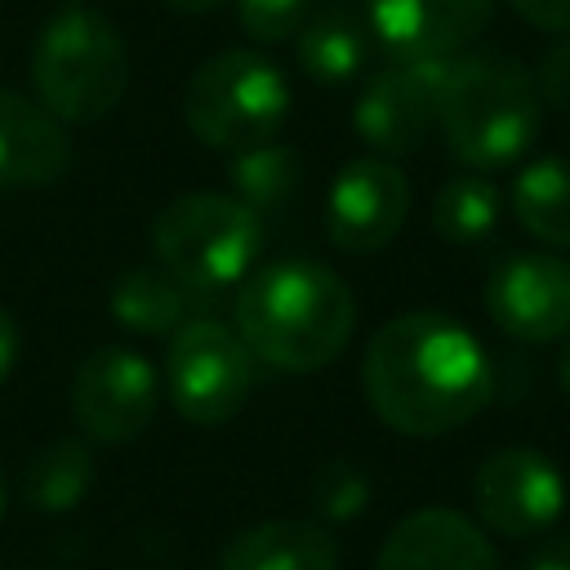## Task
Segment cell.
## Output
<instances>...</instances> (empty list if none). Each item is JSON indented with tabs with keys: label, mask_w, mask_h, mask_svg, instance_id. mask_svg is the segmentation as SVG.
<instances>
[{
	"label": "cell",
	"mask_w": 570,
	"mask_h": 570,
	"mask_svg": "<svg viewBox=\"0 0 570 570\" xmlns=\"http://www.w3.org/2000/svg\"><path fill=\"white\" fill-rule=\"evenodd\" d=\"M361 387L392 432L445 436L485 410L494 374L468 325L445 312H401L374 330Z\"/></svg>",
	"instance_id": "cell-1"
},
{
	"label": "cell",
	"mask_w": 570,
	"mask_h": 570,
	"mask_svg": "<svg viewBox=\"0 0 570 570\" xmlns=\"http://www.w3.org/2000/svg\"><path fill=\"white\" fill-rule=\"evenodd\" d=\"M356 330V298L338 272L312 258H281L240 281L236 334L254 361L312 374L338 361Z\"/></svg>",
	"instance_id": "cell-2"
},
{
	"label": "cell",
	"mask_w": 570,
	"mask_h": 570,
	"mask_svg": "<svg viewBox=\"0 0 570 570\" xmlns=\"http://www.w3.org/2000/svg\"><path fill=\"white\" fill-rule=\"evenodd\" d=\"M543 98L534 71L503 49H463L445 62L436 125L463 165H512L539 134Z\"/></svg>",
	"instance_id": "cell-3"
},
{
	"label": "cell",
	"mask_w": 570,
	"mask_h": 570,
	"mask_svg": "<svg viewBox=\"0 0 570 570\" xmlns=\"http://www.w3.org/2000/svg\"><path fill=\"white\" fill-rule=\"evenodd\" d=\"M36 102L62 125H94L129 89V53L116 22L89 4L58 9L31 49Z\"/></svg>",
	"instance_id": "cell-4"
},
{
	"label": "cell",
	"mask_w": 570,
	"mask_h": 570,
	"mask_svg": "<svg viewBox=\"0 0 570 570\" xmlns=\"http://www.w3.org/2000/svg\"><path fill=\"white\" fill-rule=\"evenodd\" d=\"M151 249L187 294H223L249 276L263 249V218L232 191H187L156 214Z\"/></svg>",
	"instance_id": "cell-5"
},
{
	"label": "cell",
	"mask_w": 570,
	"mask_h": 570,
	"mask_svg": "<svg viewBox=\"0 0 570 570\" xmlns=\"http://www.w3.org/2000/svg\"><path fill=\"white\" fill-rule=\"evenodd\" d=\"M183 116L205 147L236 156L281 134L289 116V80L254 49H223L187 80Z\"/></svg>",
	"instance_id": "cell-6"
},
{
	"label": "cell",
	"mask_w": 570,
	"mask_h": 570,
	"mask_svg": "<svg viewBox=\"0 0 570 570\" xmlns=\"http://www.w3.org/2000/svg\"><path fill=\"white\" fill-rule=\"evenodd\" d=\"M249 392H254V352L232 325L214 316H191L169 334L165 396L178 410V419L196 428H218L240 414Z\"/></svg>",
	"instance_id": "cell-7"
},
{
	"label": "cell",
	"mask_w": 570,
	"mask_h": 570,
	"mask_svg": "<svg viewBox=\"0 0 570 570\" xmlns=\"http://www.w3.org/2000/svg\"><path fill=\"white\" fill-rule=\"evenodd\" d=\"M160 401L156 365L134 347H98L76 365L71 379V414L89 441L129 445L138 441Z\"/></svg>",
	"instance_id": "cell-8"
},
{
	"label": "cell",
	"mask_w": 570,
	"mask_h": 570,
	"mask_svg": "<svg viewBox=\"0 0 570 570\" xmlns=\"http://www.w3.org/2000/svg\"><path fill=\"white\" fill-rule=\"evenodd\" d=\"M445 62L450 58L392 53V62L365 80L356 111H352V125L374 156L396 160V156H410L428 142V134L436 129V98H441Z\"/></svg>",
	"instance_id": "cell-9"
},
{
	"label": "cell",
	"mask_w": 570,
	"mask_h": 570,
	"mask_svg": "<svg viewBox=\"0 0 570 570\" xmlns=\"http://www.w3.org/2000/svg\"><path fill=\"white\" fill-rule=\"evenodd\" d=\"M472 503L485 530L503 539H530L561 517L566 481L557 463L534 445H503L476 468Z\"/></svg>",
	"instance_id": "cell-10"
},
{
	"label": "cell",
	"mask_w": 570,
	"mask_h": 570,
	"mask_svg": "<svg viewBox=\"0 0 570 570\" xmlns=\"http://www.w3.org/2000/svg\"><path fill=\"white\" fill-rule=\"evenodd\" d=\"M490 321L517 343H552L570 334V258L552 249L508 254L485 281Z\"/></svg>",
	"instance_id": "cell-11"
},
{
	"label": "cell",
	"mask_w": 570,
	"mask_h": 570,
	"mask_svg": "<svg viewBox=\"0 0 570 570\" xmlns=\"http://www.w3.org/2000/svg\"><path fill=\"white\" fill-rule=\"evenodd\" d=\"M410 214V183L383 156L343 165L325 196V232L343 254H379Z\"/></svg>",
	"instance_id": "cell-12"
},
{
	"label": "cell",
	"mask_w": 570,
	"mask_h": 570,
	"mask_svg": "<svg viewBox=\"0 0 570 570\" xmlns=\"http://www.w3.org/2000/svg\"><path fill=\"white\" fill-rule=\"evenodd\" d=\"M494 18V0H370V36L401 58H454Z\"/></svg>",
	"instance_id": "cell-13"
},
{
	"label": "cell",
	"mask_w": 570,
	"mask_h": 570,
	"mask_svg": "<svg viewBox=\"0 0 570 570\" xmlns=\"http://www.w3.org/2000/svg\"><path fill=\"white\" fill-rule=\"evenodd\" d=\"M374 570H503V566L494 543L472 517L454 508H419L387 530Z\"/></svg>",
	"instance_id": "cell-14"
},
{
	"label": "cell",
	"mask_w": 570,
	"mask_h": 570,
	"mask_svg": "<svg viewBox=\"0 0 570 570\" xmlns=\"http://www.w3.org/2000/svg\"><path fill=\"white\" fill-rule=\"evenodd\" d=\"M71 169V138L36 98L0 85V187H53Z\"/></svg>",
	"instance_id": "cell-15"
},
{
	"label": "cell",
	"mask_w": 570,
	"mask_h": 570,
	"mask_svg": "<svg viewBox=\"0 0 570 570\" xmlns=\"http://www.w3.org/2000/svg\"><path fill=\"white\" fill-rule=\"evenodd\" d=\"M218 570H338V543L321 521L276 517L240 530L223 548Z\"/></svg>",
	"instance_id": "cell-16"
},
{
	"label": "cell",
	"mask_w": 570,
	"mask_h": 570,
	"mask_svg": "<svg viewBox=\"0 0 570 570\" xmlns=\"http://www.w3.org/2000/svg\"><path fill=\"white\" fill-rule=\"evenodd\" d=\"M294 53L316 85H347L370 67V22L347 0H330L298 27Z\"/></svg>",
	"instance_id": "cell-17"
},
{
	"label": "cell",
	"mask_w": 570,
	"mask_h": 570,
	"mask_svg": "<svg viewBox=\"0 0 570 570\" xmlns=\"http://www.w3.org/2000/svg\"><path fill=\"white\" fill-rule=\"evenodd\" d=\"M107 307H111V321L120 330L142 334V338H160L187 321V289L165 267H129L116 276Z\"/></svg>",
	"instance_id": "cell-18"
},
{
	"label": "cell",
	"mask_w": 570,
	"mask_h": 570,
	"mask_svg": "<svg viewBox=\"0 0 570 570\" xmlns=\"http://www.w3.org/2000/svg\"><path fill=\"white\" fill-rule=\"evenodd\" d=\"M94 485V454L76 436L45 441L22 468V499L36 512H71Z\"/></svg>",
	"instance_id": "cell-19"
},
{
	"label": "cell",
	"mask_w": 570,
	"mask_h": 570,
	"mask_svg": "<svg viewBox=\"0 0 570 570\" xmlns=\"http://www.w3.org/2000/svg\"><path fill=\"white\" fill-rule=\"evenodd\" d=\"M512 209L534 240L570 249V160L543 156L525 165L512 183Z\"/></svg>",
	"instance_id": "cell-20"
},
{
	"label": "cell",
	"mask_w": 570,
	"mask_h": 570,
	"mask_svg": "<svg viewBox=\"0 0 570 570\" xmlns=\"http://www.w3.org/2000/svg\"><path fill=\"white\" fill-rule=\"evenodd\" d=\"M227 183H232V196L240 205H249L258 218L263 214H276L289 205V196L298 191L303 183V156L285 142H258V147H245L227 160Z\"/></svg>",
	"instance_id": "cell-21"
},
{
	"label": "cell",
	"mask_w": 570,
	"mask_h": 570,
	"mask_svg": "<svg viewBox=\"0 0 570 570\" xmlns=\"http://www.w3.org/2000/svg\"><path fill=\"white\" fill-rule=\"evenodd\" d=\"M499 227V191L481 174H459L432 196V232L450 245H481Z\"/></svg>",
	"instance_id": "cell-22"
},
{
	"label": "cell",
	"mask_w": 570,
	"mask_h": 570,
	"mask_svg": "<svg viewBox=\"0 0 570 570\" xmlns=\"http://www.w3.org/2000/svg\"><path fill=\"white\" fill-rule=\"evenodd\" d=\"M370 503V476L352 459H325L307 476V508L325 525H347L365 512Z\"/></svg>",
	"instance_id": "cell-23"
},
{
	"label": "cell",
	"mask_w": 570,
	"mask_h": 570,
	"mask_svg": "<svg viewBox=\"0 0 570 570\" xmlns=\"http://www.w3.org/2000/svg\"><path fill=\"white\" fill-rule=\"evenodd\" d=\"M307 13H312V0H236L240 27L263 45H281L289 36H298Z\"/></svg>",
	"instance_id": "cell-24"
},
{
	"label": "cell",
	"mask_w": 570,
	"mask_h": 570,
	"mask_svg": "<svg viewBox=\"0 0 570 570\" xmlns=\"http://www.w3.org/2000/svg\"><path fill=\"white\" fill-rule=\"evenodd\" d=\"M534 85H539V98L557 111L570 116V36L557 40L543 58H539V71H534Z\"/></svg>",
	"instance_id": "cell-25"
},
{
	"label": "cell",
	"mask_w": 570,
	"mask_h": 570,
	"mask_svg": "<svg viewBox=\"0 0 570 570\" xmlns=\"http://www.w3.org/2000/svg\"><path fill=\"white\" fill-rule=\"evenodd\" d=\"M539 31H570V0H508Z\"/></svg>",
	"instance_id": "cell-26"
},
{
	"label": "cell",
	"mask_w": 570,
	"mask_h": 570,
	"mask_svg": "<svg viewBox=\"0 0 570 570\" xmlns=\"http://www.w3.org/2000/svg\"><path fill=\"white\" fill-rule=\"evenodd\" d=\"M521 570H570V530L534 543L521 561Z\"/></svg>",
	"instance_id": "cell-27"
},
{
	"label": "cell",
	"mask_w": 570,
	"mask_h": 570,
	"mask_svg": "<svg viewBox=\"0 0 570 570\" xmlns=\"http://www.w3.org/2000/svg\"><path fill=\"white\" fill-rule=\"evenodd\" d=\"M18 347H22V334H18V321L9 307H0V383L9 379L13 361H18Z\"/></svg>",
	"instance_id": "cell-28"
},
{
	"label": "cell",
	"mask_w": 570,
	"mask_h": 570,
	"mask_svg": "<svg viewBox=\"0 0 570 570\" xmlns=\"http://www.w3.org/2000/svg\"><path fill=\"white\" fill-rule=\"evenodd\" d=\"M169 9H178V13H209V9H218L223 0H165Z\"/></svg>",
	"instance_id": "cell-29"
},
{
	"label": "cell",
	"mask_w": 570,
	"mask_h": 570,
	"mask_svg": "<svg viewBox=\"0 0 570 570\" xmlns=\"http://www.w3.org/2000/svg\"><path fill=\"white\" fill-rule=\"evenodd\" d=\"M557 379H561V387H566V396H570V343H566V352H561V361H557Z\"/></svg>",
	"instance_id": "cell-30"
},
{
	"label": "cell",
	"mask_w": 570,
	"mask_h": 570,
	"mask_svg": "<svg viewBox=\"0 0 570 570\" xmlns=\"http://www.w3.org/2000/svg\"><path fill=\"white\" fill-rule=\"evenodd\" d=\"M4 503H9V494H4V472H0V517H4Z\"/></svg>",
	"instance_id": "cell-31"
}]
</instances>
